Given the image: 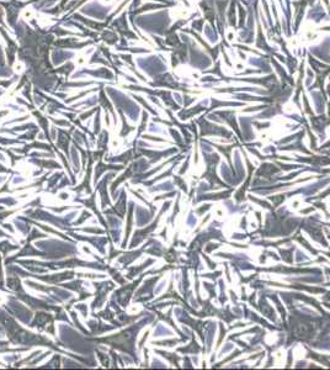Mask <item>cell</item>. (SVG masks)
<instances>
[{"label": "cell", "mask_w": 330, "mask_h": 370, "mask_svg": "<svg viewBox=\"0 0 330 370\" xmlns=\"http://www.w3.org/2000/svg\"><path fill=\"white\" fill-rule=\"evenodd\" d=\"M37 21H38V24H39V25L42 26V27H46V26H49V25L53 24V21H52V20H51L48 16L43 15V14H39V15H38Z\"/></svg>", "instance_id": "cell-2"}, {"label": "cell", "mask_w": 330, "mask_h": 370, "mask_svg": "<svg viewBox=\"0 0 330 370\" xmlns=\"http://www.w3.org/2000/svg\"><path fill=\"white\" fill-rule=\"evenodd\" d=\"M101 2H102L103 4H107V5H109V4H111V3L113 2V0H101Z\"/></svg>", "instance_id": "cell-5"}, {"label": "cell", "mask_w": 330, "mask_h": 370, "mask_svg": "<svg viewBox=\"0 0 330 370\" xmlns=\"http://www.w3.org/2000/svg\"><path fill=\"white\" fill-rule=\"evenodd\" d=\"M12 69L15 71V73H22V72L25 71V64H23V62L16 61V62L14 63V67H12Z\"/></svg>", "instance_id": "cell-3"}, {"label": "cell", "mask_w": 330, "mask_h": 370, "mask_svg": "<svg viewBox=\"0 0 330 370\" xmlns=\"http://www.w3.org/2000/svg\"><path fill=\"white\" fill-rule=\"evenodd\" d=\"M86 63V57L84 53H79L75 58V64L76 65H84Z\"/></svg>", "instance_id": "cell-4"}, {"label": "cell", "mask_w": 330, "mask_h": 370, "mask_svg": "<svg viewBox=\"0 0 330 370\" xmlns=\"http://www.w3.org/2000/svg\"><path fill=\"white\" fill-rule=\"evenodd\" d=\"M35 15H36V12H35L31 8H25V9L21 11V14H20V16H21L23 20H26V21H27V20H31Z\"/></svg>", "instance_id": "cell-1"}]
</instances>
